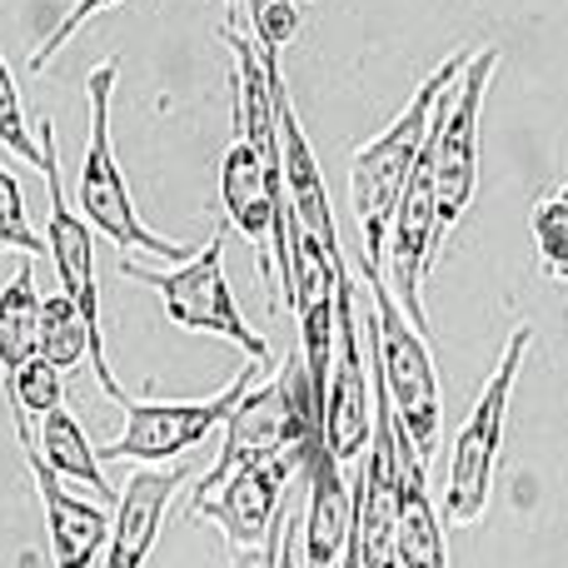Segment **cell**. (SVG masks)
<instances>
[{
	"label": "cell",
	"mask_w": 568,
	"mask_h": 568,
	"mask_svg": "<svg viewBox=\"0 0 568 568\" xmlns=\"http://www.w3.org/2000/svg\"><path fill=\"white\" fill-rule=\"evenodd\" d=\"M300 464L310 474V509H304V568H339L354 539V494L344 484V464L324 449V429L300 444Z\"/></svg>",
	"instance_id": "obj_13"
},
{
	"label": "cell",
	"mask_w": 568,
	"mask_h": 568,
	"mask_svg": "<svg viewBox=\"0 0 568 568\" xmlns=\"http://www.w3.org/2000/svg\"><path fill=\"white\" fill-rule=\"evenodd\" d=\"M464 65H469V50H454L419 90L414 100L399 110L389 130L369 140V145L354 155L349 165V200H354V220H359V235H364V270H384V245H389V220H394V205H399L404 185H409L414 165H419V150L429 140V125H434V110L444 105L454 85H459Z\"/></svg>",
	"instance_id": "obj_1"
},
{
	"label": "cell",
	"mask_w": 568,
	"mask_h": 568,
	"mask_svg": "<svg viewBox=\"0 0 568 568\" xmlns=\"http://www.w3.org/2000/svg\"><path fill=\"white\" fill-rule=\"evenodd\" d=\"M394 449H399V519H394L399 568H449L444 514L434 509V494H429V464L419 459V449L399 429V419H394Z\"/></svg>",
	"instance_id": "obj_15"
},
{
	"label": "cell",
	"mask_w": 568,
	"mask_h": 568,
	"mask_svg": "<svg viewBox=\"0 0 568 568\" xmlns=\"http://www.w3.org/2000/svg\"><path fill=\"white\" fill-rule=\"evenodd\" d=\"M314 429H324V404L310 394V374H304V354H290L275 379L255 384L245 399L235 404V414L225 419V444H220L215 464L200 474V484L190 489V509L205 504L220 484L235 469L260 459H280V454H300V444Z\"/></svg>",
	"instance_id": "obj_2"
},
{
	"label": "cell",
	"mask_w": 568,
	"mask_h": 568,
	"mask_svg": "<svg viewBox=\"0 0 568 568\" xmlns=\"http://www.w3.org/2000/svg\"><path fill=\"white\" fill-rule=\"evenodd\" d=\"M284 524H290V514H280V524H275V529H270V539L260 544V549L240 554V564H235V568H280V544H284Z\"/></svg>",
	"instance_id": "obj_25"
},
{
	"label": "cell",
	"mask_w": 568,
	"mask_h": 568,
	"mask_svg": "<svg viewBox=\"0 0 568 568\" xmlns=\"http://www.w3.org/2000/svg\"><path fill=\"white\" fill-rule=\"evenodd\" d=\"M534 245H539V260L554 280H568V185H559L554 195H544L529 215Z\"/></svg>",
	"instance_id": "obj_20"
},
{
	"label": "cell",
	"mask_w": 568,
	"mask_h": 568,
	"mask_svg": "<svg viewBox=\"0 0 568 568\" xmlns=\"http://www.w3.org/2000/svg\"><path fill=\"white\" fill-rule=\"evenodd\" d=\"M36 454L55 469V479H80L90 484V489L100 494V504H115L120 494L110 489V479L100 474V459L95 449H90L85 429H80V419L60 404V409H50L45 419H40V439H36Z\"/></svg>",
	"instance_id": "obj_17"
},
{
	"label": "cell",
	"mask_w": 568,
	"mask_h": 568,
	"mask_svg": "<svg viewBox=\"0 0 568 568\" xmlns=\"http://www.w3.org/2000/svg\"><path fill=\"white\" fill-rule=\"evenodd\" d=\"M110 6H120V0H75V6H70L65 16H60V26L50 30V36L40 40L36 50H30V70H36V75H40V70H50V60H55L60 50H65L70 40H75L80 30H85L90 20H95L100 10H110Z\"/></svg>",
	"instance_id": "obj_24"
},
{
	"label": "cell",
	"mask_w": 568,
	"mask_h": 568,
	"mask_svg": "<svg viewBox=\"0 0 568 568\" xmlns=\"http://www.w3.org/2000/svg\"><path fill=\"white\" fill-rule=\"evenodd\" d=\"M220 200H225L230 225L255 245L260 275L270 284L275 280V195H270L265 160L255 155V145H250L240 130H235V140H230L225 160H220Z\"/></svg>",
	"instance_id": "obj_14"
},
{
	"label": "cell",
	"mask_w": 568,
	"mask_h": 568,
	"mask_svg": "<svg viewBox=\"0 0 568 568\" xmlns=\"http://www.w3.org/2000/svg\"><path fill=\"white\" fill-rule=\"evenodd\" d=\"M0 250H10V255H26L36 260L40 250H45V240L30 230V215H26V195H20V180L10 175L6 165H0Z\"/></svg>",
	"instance_id": "obj_21"
},
{
	"label": "cell",
	"mask_w": 568,
	"mask_h": 568,
	"mask_svg": "<svg viewBox=\"0 0 568 568\" xmlns=\"http://www.w3.org/2000/svg\"><path fill=\"white\" fill-rule=\"evenodd\" d=\"M294 464H300V454H280V459L245 464V469H235L205 504H195L190 514L220 524V534H225L240 554L260 549V544L270 539V529L280 524V514H284V484H290Z\"/></svg>",
	"instance_id": "obj_11"
},
{
	"label": "cell",
	"mask_w": 568,
	"mask_h": 568,
	"mask_svg": "<svg viewBox=\"0 0 568 568\" xmlns=\"http://www.w3.org/2000/svg\"><path fill=\"white\" fill-rule=\"evenodd\" d=\"M120 275L145 284V290H155L170 324H180V329H190V334H220V339L240 344L250 364L270 369V339L250 329L240 304H235V294H230L225 230H215V235L205 240V250H195L180 270H145V265H135V255H125L120 260Z\"/></svg>",
	"instance_id": "obj_5"
},
{
	"label": "cell",
	"mask_w": 568,
	"mask_h": 568,
	"mask_svg": "<svg viewBox=\"0 0 568 568\" xmlns=\"http://www.w3.org/2000/svg\"><path fill=\"white\" fill-rule=\"evenodd\" d=\"M180 484H185V469H135L130 474L125 494L115 499V529H110L105 568H145L150 544H155Z\"/></svg>",
	"instance_id": "obj_16"
},
{
	"label": "cell",
	"mask_w": 568,
	"mask_h": 568,
	"mask_svg": "<svg viewBox=\"0 0 568 568\" xmlns=\"http://www.w3.org/2000/svg\"><path fill=\"white\" fill-rule=\"evenodd\" d=\"M20 454H26L30 479H36V494H40V509H45L50 564L55 568H95V559L110 549V529H115L105 504H85V499L60 489L55 469L36 454V439H20Z\"/></svg>",
	"instance_id": "obj_12"
},
{
	"label": "cell",
	"mask_w": 568,
	"mask_h": 568,
	"mask_svg": "<svg viewBox=\"0 0 568 568\" xmlns=\"http://www.w3.org/2000/svg\"><path fill=\"white\" fill-rule=\"evenodd\" d=\"M225 6H230V20H235V10H240V0H225Z\"/></svg>",
	"instance_id": "obj_26"
},
{
	"label": "cell",
	"mask_w": 568,
	"mask_h": 568,
	"mask_svg": "<svg viewBox=\"0 0 568 568\" xmlns=\"http://www.w3.org/2000/svg\"><path fill=\"white\" fill-rule=\"evenodd\" d=\"M36 354H40L36 265H20L16 280H6V290H0V374H16Z\"/></svg>",
	"instance_id": "obj_18"
},
{
	"label": "cell",
	"mask_w": 568,
	"mask_h": 568,
	"mask_svg": "<svg viewBox=\"0 0 568 568\" xmlns=\"http://www.w3.org/2000/svg\"><path fill=\"white\" fill-rule=\"evenodd\" d=\"M40 175H45V195H50V230H45V250L55 260V280L60 294L85 314V324L100 334V284H95V245H90V225L75 205L65 200V180H60V140H55V120H40Z\"/></svg>",
	"instance_id": "obj_10"
},
{
	"label": "cell",
	"mask_w": 568,
	"mask_h": 568,
	"mask_svg": "<svg viewBox=\"0 0 568 568\" xmlns=\"http://www.w3.org/2000/svg\"><path fill=\"white\" fill-rule=\"evenodd\" d=\"M250 30L260 55H280L300 30V0H250Z\"/></svg>",
	"instance_id": "obj_23"
},
{
	"label": "cell",
	"mask_w": 568,
	"mask_h": 568,
	"mask_svg": "<svg viewBox=\"0 0 568 568\" xmlns=\"http://www.w3.org/2000/svg\"><path fill=\"white\" fill-rule=\"evenodd\" d=\"M374 434V384L364 369V344L354 324V280L349 265L334 275V369H329V399H324V449L339 464L359 459Z\"/></svg>",
	"instance_id": "obj_9"
},
{
	"label": "cell",
	"mask_w": 568,
	"mask_h": 568,
	"mask_svg": "<svg viewBox=\"0 0 568 568\" xmlns=\"http://www.w3.org/2000/svg\"><path fill=\"white\" fill-rule=\"evenodd\" d=\"M0 145L16 150L26 165L40 170V140L26 130V105H20V85H16V75H10L6 55H0Z\"/></svg>",
	"instance_id": "obj_22"
},
{
	"label": "cell",
	"mask_w": 568,
	"mask_h": 568,
	"mask_svg": "<svg viewBox=\"0 0 568 568\" xmlns=\"http://www.w3.org/2000/svg\"><path fill=\"white\" fill-rule=\"evenodd\" d=\"M6 399H10V414H16V419H30V414H40V419H45L50 409H60V404H65L60 369L36 354V359H26L16 374H6Z\"/></svg>",
	"instance_id": "obj_19"
},
{
	"label": "cell",
	"mask_w": 568,
	"mask_h": 568,
	"mask_svg": "<svg viewBox=\"0 0 568 568\" xmlns=\"http://www.w3.org/2000/svg\"><path fill=\"white\" fill-rule=\"evenodd\" d=\"M260 364H245L215 399H180V404H160V399H130L125 404V434L105 449H95V459H135V464H165L190 454L195 444H205L220 424L235 414V404L255 389Z\"/></svg>",
	"instance_id": "obj_8"
},
{
	"label": "cell",
	"mask_w": 568,
	"mask_h": 568,
	"mask_svg": "<svg viewBox=\"0 0 568 568\" xmlns=\"http://www.w3.org/2000/svg\"><path fill=\"white\" fill-rule=\"evenodd\" d=\"M115 65H120V60H100V65L85 75V95H90V140H85V160H80V185H75L80 215H85V225H95L115 250H125V255L145 250V255H160V260H170V265H185L195 250H190V245H175V240H160L155 230L140 220L135 200H130L125 175H120L115 155H110V90H115Z\"/></svg>",
	"instance_id": "obj_4"
},
{
	"label": "cell",
	"mask_w": 568,
	"mask_h": 568,
	"mask_svg": "<svg viewBox=\"0 0 568 568\" xmlns=\"http://www.w3.org/2000/svg\"><path fill=\"white\" fill-rule=\"evenodd\" d=\"M364 280L374 290V320H369L374 374H379L384 394H389L399 429L409 434L419 459L429 464L434 449H439V429H444L439 369H434V354H429V334L409 324V314L399 310L394 290L384 284V270H364Z\"/></svg>",
	"instance_id": "obj_3"
},
{
	"label": "cell",
	"mask_w": 568,
	"mask_h": 568,
	"mask_svg": "<svg viewBox=\"0 0 568 568\" xmlns=\"http://www.w3.org/2000/svg\"><path fill=\"white\" fill-rule=\"evenodd\" d=\"M494 65H499L494 45L469 55L459 85L434 110L429 160H434V195H439V235H449L459 225L474 200V185H479V120H484V95H489Z\"/></svg>",
	"instance_id": "obj_7"
},
{
	"label": "cell",
	"mask_w": 568,
	"mask_h": 568,
	"mask_svg": "<svg viewBox=\"0 0 568 568\" xmlns=\"http://www.w3.org/2000/svg\"><path fill=\"white\" fill-rule=\"evenodd\" d=\"M529 344H534V324H519V329L509 334V344H504L494 374L484 379V394L474 399L469 419L459 424L454 459H449V494H444V519L449 524L484 519L494 464H499V444H504V424H509V394H514V384H519Z\"/></svg>",
	"instance_id": "obj_6"
}]
</instances>
